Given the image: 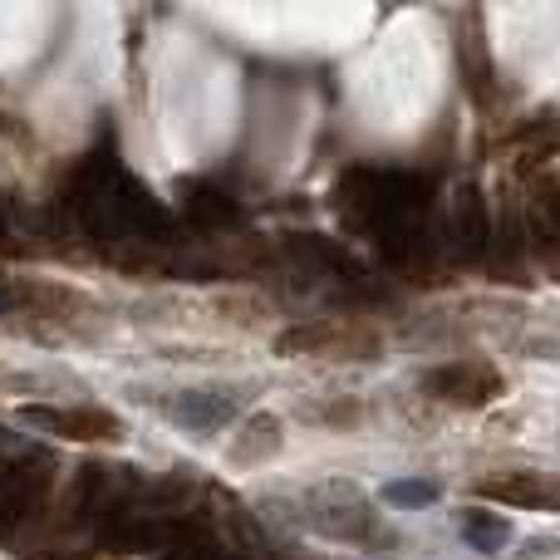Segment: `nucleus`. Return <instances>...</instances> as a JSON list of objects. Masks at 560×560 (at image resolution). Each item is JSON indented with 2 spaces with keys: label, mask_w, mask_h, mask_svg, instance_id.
I'll return each mask as SVG.
<instances>
[{
  "label": "nucleus",
  "mask_w": 560,
  "mask_h": 560,
  "mask_svg": "<svg viewBox=\"0 0 560 560\" xmlns=\"http://www.w3.org/2000/svg\"><path fill=\"white\" fill-rule=\"evenodd\" d=\"M378 349V339H369L364 329L345 325V319H300V325L280 329L276 335V354L295 359V354H339V359H359Z\"/></svg>",
  "instance_id": "1"
},
{
  "label": "nucleus",
  "mask_w": 560,
  "mask_h": 560,
  "mask_svg": "<svg viewBox=\"0 0 560 560\" xmlns=\"http://www.w3.org/2000/svg\"><path fill=\"white\" fill-rule=\"evenodd\" d=\"M423 388L443 404H457V408H482L492 398H502V374H497L487 359H453V364H438L428 369Z\"/></svg>",
  "instance_id": "2"
},
{
  "label": "nucleus",
  "mask_w": 560,
  "mask_h": 560,
  "mask_svg": "<svg viewBox=\"0 0 560 560\" xmlns=\"http://www.w3.org/2000/svg\"><path fill=\"white\" fill-rule=\"evenodd\" d=\"M477 497L502 506H522V512H560V477L536 472V467H516V472L482 477Z\"/></svg>",
  "instance_id": "3"
},
{
  "label": "nucleus",
  "mask_w": 560,
  "mask_h": 560,
  "mask_svg": "<svg viewBox=\"0 0 560 560\" xmlns=\"http://www.w3.org/2000/svg\"><path fill=\"white\" fill-rule=\"evenodd\" d=\"M25 418L59 438H74V443H108V438L124 433L118 418L104 408H25Z\"/></svg>",
  "instance_id": "4"
},
{
  "label": "nucleus",
  "mask_w": 560,
  "mask_h": 560,
  "mask_svg": "<svg viewBox=\"0 0 560 560\" xmlns=\"http://www.w3.org/2000/svg\"><path fill=\"white\" fill-rule=\"evenodd\" d=\"M232 413H236V404H226V398H217V394H187L173 404V418H183V423H192V428L232 423Z\"/></svg>",
  "instance_id": "5"
},
{
  "label": "nucleus",
  "mask_w": 560,
  "mask_h": 560,
  "mask_svg": "<svg viewBox=\"0 0 560 560\" xmlns=\"http://www.w3.org/2000/svg\"><path fill=\"white\" fill-rule=\"evenodd\" d=\"M463 536L477 546V551H497V546L512 541V526H506L502 516H492V512H467L463 516Z\"/></svg>",
  "instance_id": "6"
},
{
  "label": "nucleus",
  "mask_w": 560,
  "mask_h": 560,
  "mask_svg": "<svg viewBox=\"0 0 560 560\" xmlns=\"http://www.w3.org/2000/svg\"><path fill=\"white\" fill-rule=\"evenodd\" d=\"M30 512V482L25 477H5L0 472V536L15 532Z\"/></svg>",
  "instance_id": "7"
},
{
  "label": "nucleus",
  "mask_w": 560,
  "mask_h": 560,
  "mask_svg": "<svg viewBox=\"0 0 560 560\" xmlns=\"http://www.w3.org/2000/svg\"><path fill=\"white\" fill-rule=\"evenodd\" d=\"M388 497H394V502H433V497H438V487H428V482H394V487H388Z\"/></svg>",
  "instance_id": "8"
}]
</instances>
